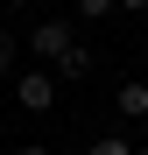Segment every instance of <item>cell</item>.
<instances>
[{"mask_svg":"<svg viewBox=\"0 0 148 155\" xmlns=\"http://www.w3.org/2000/svg\"><path fill=\"white\" fill-rule=\"evenodd\" d=\"M71 42H78V35H71V21H35V28H28V49L42 57V71H57Z\"/></svg>","mask_w":148,"mask_h":155,"instance_id":"1","label":"cell"},{"mask_svg":"<svg viewBox=\"0 0 148 155\" xmlns=\"http://www.w3.org/2000/svg\"><path fill=\"white\" fill-rule=\"evenodd\" d=\"M14 99H21V113H49L57 106V71H21L14 78Z\"/></svg>","mask_w":148,"mask_h":155,"instance_id":"2","label":"cell"},{"mask_svg":"<svg viewBox=\"0 0 148 155\" xmlns=\"http://www.w3.org/2000/svg\"><path fill=\"white\" fill-rule=\"evenodd\" d=\"M113 106H120V120H148V85L141 78H120L113 85Z\"/></svg>","mask_w":148,"mask_h":155,"instance_id":"3","label":"cell"},{"mask_svg":"<svg viewBox=\"0 0 148 155\" xmlns=\"http://www.w3.org/2000/svg\"><path fill=\"white\" fill-rule=\"evenodd\" d=\"M85 71H92V49H85V42H71V49H64V64H57V85H64V78H85Z\"/></svg>","mask_w":148,"mask_h":155,"instance_id":"4","label":"cell"},{"mask_svg":"<svg viewBox=\"0 0 148 155\" xmlns=\"http://www.w3.org/2000/svg\"><path fill=\"white\" fill-rule=\"evenodd\" d=\"M85 155H134V141H127V134H99Z\"/></svg>","mask_w":148,"mask_h":155,"instance_id":"5","label":"cell"},{"mask_svg":"<svg viewBox=\"0 0 148 155\" xmlns=\"http://www.w3.org/2000/svg\"><path fill=\"white\" fill-rule=\"evenodd\" d=\"M7 71H14V28L0 21V78H7Z\"/></svg>","mask_w":148,"mask_h":155,"instance_id":"6","label":"cell"},{"mask_svg":"<svg viewBox=\"0 0 148 155\" xmlns=\"http://www.w3.org/2000/svg\"><path fill=\"white\" fill-rule=\"evenodd\" d=\"M78 14H85V21H106V14H113V0H78Z\"/></svg>","mask_w":148,"mask_h":155,"instance_id":"7","label":"cell"},{"mask_svg":"<svg viewBox=\"0 0 148 155\" xmlns=\"http://www.w3.org/2000/svg\"><path fill=\"white\" fill-rule=\"evenodd\" d=\"M113 7H120V14H148V0H113Z\"/></svg>","mask_w":148,"mask_h":155,"instance_id":"8","label":"cell"},{"mask_svg":"<svg viewBox=\"0 0 148 155\" xmlns=\"http://www.w3.org/2000/svg\"><path fill=\"white\" fill-rule=\"evenodd\" d=\"M14 155H49V148H42V141H21V148H14Z\"/></svg>","mask_w":148,"mask_h":155,"instance_id":"9","label":"cell"},{"mask_svg":"<svg viewBox=\"0 0 148 155\" xmlns=\"http://www.w3.org/2000/svg\"><path fill=\"white\" fill-rule=\"evenodd\" d=\"M0 7H28V0H0Z\"/></svg>","mask_w":148,"mask_h":155,"instance_id":"10","label":"cell"},{"mask_svg":"<svg viewBox=\"0 0 148 155\" xmlns=\"http://www.w3.org/2000/svg\"><path fill=\"white\" fill-rule=\"evenodd\" d=\"M134 155H148V141H141V148H134Z\"/></svg>","mask_w":148,"mask_h":155,"instance_id":"11","label":"cell"}]
</instances>
